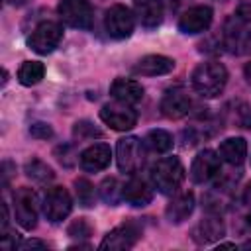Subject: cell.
<instances>
[{"mask_svg": "<svg viewBox=\"0 0 251 251\" xmlns=\"http://www.w3.org/2000/svg\"><path fill=\"white\" fill-rule=\"evenodd\" d=\"M110 94L114 100L124 102V104H137L143 98V86L137 80L131 78H116L110 84Z\"/></svg>", "mask_w": 251, "mask_h": 251, "instance_id": "19", "label": "cell"}, {"mask_svg": "<svg viewBox=\"0 0 251 251\" xmlns=\"http://www.w3.org/2000/svg\"><path fill=\"white\" fill-rule=\"evenodd\" d=\"M71 210H73V198L67 188L53 186L47 190V194L43 198V214L49 222H53V224L63 222L71 214Z\"/></svg>", "mask_w": 251, "mask_h": 251, "instance_id": "11", "label": "cell"}, {"mask_svg": "<svg viewBox=\"0 0 251 251\" xmlns=\"http://www.w3.org/2000/svg\"><path fill=\"white\" fill-rule=\"evenodd\" d=\"M241 198H243V204L251 206V182H249V184L243 188V196H241Z\"/></svg>", "mask_w": 251, "mask_h": 251, "instance_id": "33", "label": "cell"}, {"mask_svg": "<svg viewBox=\"0 0 251 251\" xmlns=\"http://www.w3.org/2000/svg\"><path fill=\"white\" fill-rule=\"evenodd\" d=\"M110 159H112L110 145L94 143V145L86 147L80 153V167L88 173H98V171H104L110 165Z\"/></svg>", "mask_w": 251, "mask_h": 251, "instance_id": "16", "label": "cell"}, {"mask_svg": "<svg viewBox=\"0 0 251 251\" xmlns=\"http://www.w3.org/2000/svg\"><path fill=\"white\" fill-rule=\"evenodd\" d=\"M16 247L18 249H43L45 243L43 241H37V239H27V241H20Z\"/></svg>", "mask_w": 251, "mask_h": 251, "instance_id": "32", "label": "cell"}, {"mask_svg": "<svg viewBox=\"0 0 251 251\" xmlns=\"http://www.w3.org/2000/svg\"><path fill=\"white\" fill-rule=\"evenodd\" d=\"M100 120L116 131H127L137 124V112L129 104L116 100L100 108Z\"/></svg>", "mask_w": 251, "mask_h": 251, "instance_id": "9", "label": "cell"}, {"mask_svg": "<svg viewBox=\"0 0 251 251\" xmlns=\"http://www.w3.org/2000/svg\"><path fill=\"white\" fill-rule=\"evenodd\" d=\"M57 12L61 20L76 29H90L92 27V6L88 0H59Z\"/></svg>", "mask_w": 251, "mask_h": 251, "instance_id": "8", "label": "cell"}, {"mask_svg": "<svg viewBox=\"0 0 251 251\" xmlns=\"http://www.w3.org/2000/svg\"><path fill=\"white\" fill-rule=\"evenodd\" d=\"M92 224L86 220V218H78L75 222H71V226L67 227V233L71 237H76V239H86L92 235Z\"/></svg>", "mask_w": 251, "mask_h": 251, "instance_id": "29", "label": "cell"}, {"mask_svg": "<svg viewBox=\"0 0 251 251\" xmlns=\"http://www.w3.org/2000/svg\"><path fill=\"white\" fill-rule=\"evenodd\" d=\"M247 226H249V229H251V214L247 216Z\"/></svg>", "mask_w": 251, "mask_h": 251, "instance_id": "35", "label": "cell"}, {"mask_svg": "<svg viewBox=\"0 0 251 251\" xmlns=\"http://www.w3.org/2000/svg\"><path fill=\"white\" fill-rule=\"evenodd\" d=\"M249 25H251V22H245V20L237 18L235 14H233V16H229V18L226 20L222 41H224V47H226L229 53L241 55V53H245V51H247L249 41H251Z\"/></svg>", "mask_w": 251, "mask_h": 251, "instance_id": "5", "label": "cell"}, {"mask_svg": "<svg viewBox=\"0 0 251 251\" xmlns=\"http://www.w3.org/2000/svg\"><path fill=\"white\" fill-rule=\"evenodd\" d=\"M75 190H76V198H78L80 206L90 208L94 204V186H92V182H88L86 178H76L75 180Z\"/></svg>", "mask_w": 251, "mask_h": 251, "instance_id": "27", "label": "cell"}, {"mask_svg": "<svg viewBox=\"0 0 251 251\" xmlns=\"http://www.w3.org/2000/svg\"><path fill=\"white\" fill-rule=\"evenodd\" d=\"M243 75H245L247 82H251V63H247V65H245V69H243Z\"/></svg>", "mask_w": 251, "mask_h": 251, "instance_id": "34", "label": "cell"}, {"mask_svg": "<svg viewBox=\"0 0 251 251\" xmlns=\"http://www.w3.org/2000/svg\"><path fill=\"white\" fill-rule=\"evenodd\" d=\"M73 135L76 139H94V137H102V131L98 127H94V124L86 122V120H80L73 126Z\"/></svg>", "mask_w": 251, "mask_h": 251, "instance_id": "28", "label": "cell"}, {"mask_svg": "<svg viewBox=\"0 0 251 251\" xmlns=\"http://www.w3.org/2000/svg\"><path fill=\"white\" fill-rule=\"evenodd\" d=\"M29 133L35 139H49V137H53V127L45 122H35V124H31Z\"/></svg>", "mask_w": 251, "mask_h": 251, "instance_id": "30", "label": "cell"}, {"mask_svg": "<svg viewBox=\"0 0 251 251\" xmlns=\"http://www.w3.org/2000/svg\"><path fill=\"white\" fill-rule=\"evenodd\" d=\"M24 171H25V175H27L31 180L41 182V184L53 180V176H55L53 169H51L47 163H43L41 159H31V161H27Z\"/></svg>", "mask_w": 251, "mask_h": 251, "instance_id": "25", "label": "cell"}, {"mask_svg": "<svg viewBox=\"0 0 251 251\" xmlns=\"http://www.w3.org/2000/svg\"><path fill=\"white\" fill-rule=\"evenodd\" d=\"M45 76V65L39 61H24L18 71V80L24 86H33Z\"/></svg>", "mask_w": 251, "mask_h": 251, "instance_id": "23", "label": "cell"}, {"mask_svg": "<svg viewBox=\"0 0 251 251\" xmlns=\"http://www.w3.org/2000/svg\"><path fill=\"white\" fill-rule=\"evenodd\" d=\"M149 180L161 194H175L184 180V167L178 157L159 159L149 173Z\"/></svg>", "mask_w": 251, "mask_h": 251, "instance_id": "2", "label": "cell"}, {"mask_svg": "<svg viewBox=\"0 0 251 251\" xmlns=\"http://www.w3.org/2000/svg\"><path fill=\"white\" fill-rule=\"evenodd\" d=\"M194 210V194L192 192H182L176 194L165 208V216L171 224H182Z\"/></svg>", "mask_w": 251, "mask_h": 251, "instance_id": "21", "label": "cell"}, {"mask_svg": "<svg viewBox=\"0 0 251 251\" xmlns=\"http://www.w3.org/2000/svg\"><path fill=\"white\" fill-rule=\"evenodd\" d=\"M192 108V100L184 88H169L161 98V112L169 120L184 118Z\"/></svg>", "mask_w": 251, "mask_h": 251, "instance_id": "14", "label": "cell"}, {"mask_svg": "<svg viewBox=\"0 0 251 251\" xmlns=\"http://www.w3.org/2000/svg\"><path fill=\"white\" fill-rule=\"evenodd\" d=\"M192 88L204 98H216L227 84V69L218 61L200 63L190 76Z\"/></svg>", "mask_w": 251, "mask_h": 251, "instance_id": "1", "label": "cell"}, {"mask_svg": "<svg viewBox=\"0 0 251 251\" xmlns=\"http://www.w3.org/2000/svg\"><path fill=\"white\" fill-rule=\"evenodd\" d=\"M135 16L145 27H157L163 22L165 6L163 0H135Z\"/></svg>", "mask_w": 251, "mask_h": 251, "instance_id": "20", "label": "cell"}, {"mask_svg": "<svg viewBox=\"0 0 251 251\" xmlns=\"http://www.w3.org/2000/svg\"><path fill=\"white\" fill-rule=\"evenodd\" d=\"M173 135L165 129H151L145 135V145L155 153H167L173 149Z\"/></svg>", "mask_w": 251, "mask_h": 251, "instance_id": "24", "label": "cell"}, {"mask_svg": "<svg viewBox=\"0 0 251 251\" xmlns=\"http://www.w3.org/2000/svg\"><path fill=\"white\" fill-rule=\"evenodd\" d=\"M141 237V227L137 222L133 220H127L124 224H120L118 227H114L112 231H108L102 239V243L98 245L100 249H131L137 239Z\"/></svg>", "mask_w": 251, "mask_h": 251, "instance_id": "10", "label": "cell"}, {"mask_svg": "<svg viewBox=\"0 0 251 251\" xmlns=\"http://www.w3.org/2000/svg\"><path fill=\"white\" fill-rule=\"evenodd\" d=\"M61 39H63V25L59 22L45 20L33 27V31L27 37V45L31 51L39 55H47L61 43Z\"/></svg>", "mask_w": 251, "mask_h": 251, "instance_id": "4", "label": "cell"}, {"mask_svg": "<svg viewBox=\"0 0 251 251\" xmlns=\"http://www.w3.org/2000/svg\"><path fill=\"white\" fill-rule=\"evenodd\" d=\"M220 169H222V157L220 153L212 151V149H202L192 165H190V178L192 182L196 184H204L208 180H212L214 176L220 175Z\"/></svg>", "mask_w": 251, "mask_h": 251, "instance_id": "12", "label": "cell"}, {"mask_svg": "<svg viewBox=\"0 0 251 251\" xmlns=\"http://www.w3.org/2000/svg\"><path fill=\"white\" fill-rule=\"evenodd\" d=\"M218 153H220L222 161H226L227 165H231V167L241 165L247 157V141L243 137H227L222 141Z\"/></svg>", "mask_w": 251, "mask_h": 251, "instance_id": "22", "label": "cell"}, {"mask_svg": "<svg viewBox=\"0 0 251 251\" xmlns=\"http://www.w3.org/2000/svg\"><path fill=\"white\" fill-rule=\"evenodd\" d=\"M98 188H100V196H102V200L108 202L110 206H118V202L124 200V198H122V188H124V186H120L118 178H114V176L104 178V180L100 182Z\"/></svg>", "mask_w": 251, "mask_h": 251, "instance_id": "26", "label": "cell"}, {"mask_svg": "<svg viewBox=\"0 0 251 251\" xmlns=\"http://www.w3.org/2000/svg\"><path fill=\"white\" fill-rule=\"evenodd\" d=\"M235 16L241 18V20H245V22H251V2H247V0L239 2L237 10H235Z\"/></svg>", "mask_w": 251, "mask_h": 251, "instance_id": "31", "label": "cell"}, {"mask_svg": "<svg viewBox=\"0 0 251 251\" xmlns=\"http://www.w3.org/2000/svg\"><path fill=\"white\" fill-rule=\"evenodd\" d=\"M116 161H118V169L122 173L135 175L143 167V161H145L143 141L135 135L122 137L116 145Z\"/></svg>", "mask_w": 251, "mask_h": 251, "instance_id": "3", "label": "cell"}, {"mask_svg": "<svg viewBox=\"0 0 251 251\" xmlns=\"http://www.w3.org/2000/svg\"><path fill=\"white\" fill-rule=\"evenodd\" d=\"M224 235H226V226L218 216H208V218L200 220L196 224V227L192 229V239L196 243H200V245L218 241Z\"/></svg>", "mask_w": 251, "mask_h": 251, "instance_id": "18", "label": "cell"}, {"mask_svg": "<svg viewBox=\"0 0 251 251\" xmlns=\"http://www.w3.org/2000/svg\"><path fill=\"white\" fill-rule=\"evenodd\" d=\"M173 69H175V59L165 55H147L133 65V73L141 76H161L173 73Z\"/></svg>", "mask_w": 251, "mask_h": 251, "instance_id": "17", "label": "cell"}, {"mask_svg": "<svg viewBox=\"0 0 251 251\" xmlns=\"http://www.w3.org/2000/svg\"><path fill=\"white\" fill-rule=\"evenodd\" d=\"M104 27L106 33L114 39H126L133 33L135 27V18L131 14V10L124 4H114L106 10L104 16Z\"/></svg>", "mask_w": 251, "mask_h": 251, "instance_id": "6", "label": "cell"}, {"mask_svg": "<svg viewBox=\"0 0 251 251\" xmlns=\"http://www.w3.org/2000/svg\"><path fill=\"white\" fill-rule=\"evenodd\" d=\"M14 216L25 231H31L37 226V196L31 188L20 186L14 192Z\"/></svg>", "mask_w": 251, "mask_h": 251, "instance_id": "7", "label": "cell"}, {"mask_svg": "<svg viewBox=\"0 0 251 251\" xmlns=\"http://www.w3.org/2000/svg\"><path fill=\"white\" fill-rule=\"evenodd\" d=\"M153 188L155 186L151 180L143 176H131L122 188V198L135 208H143L153 200Z\"/></svg>", "mask_w": 251, "mask_h": 251, "instance_id": "15", "label": "cell"}, {"mask_svg": "<svg viewBox=\"0 0 251 251\" xmlns=\"http://www.w3.org/2000/svg\"><path fill=\"white\" fill-rule=\"evenodd\" d=\"M212 20H214L212 8L206 4H198V6H192V8L182 12V16L178 18V29L186 35L202 33L210 27Z\"/></svg>", "mask_w": 251, "mask_h": 251, "instance_id": "13", "label": "cell"}]
</instances>
